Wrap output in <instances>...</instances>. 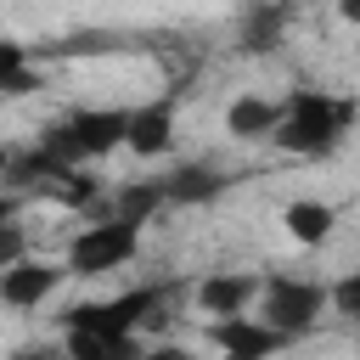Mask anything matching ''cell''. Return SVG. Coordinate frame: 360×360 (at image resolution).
I'll return each mask as SVG.
<instances>
[{
    "label": "cell",
    "instance_id": "16",
    "mask_svg": "<svg viewBox=\"0 0 360 360\" xmlns=\"http://www.w3.org/2000/svg\"><path fill=\"white\" fill-rule=\"evenodd\" d=\"M158 208H163V186H158V180H141V186H124V191H118V214H129V219H141V225H146Z\"/></svg>",
    "mask_w": 360,
    "mask_h": 360
},
{
    "label": "cell",
    "instance_id": "8",
    "mask_svg": "<svg viewBox=\"0 0 360 360\" xmlns=\"http://www.w3.org/2000/svg\"><path fill=\"white\" fill-rule=\"evenodd\" d=\"M208 338L225 360H276L281 349H292V338H281L276 326H264L259 315H214L208 321Z\"/></svg>",
    "mask_w": 360,
    "mask_h": 360
},
{
    "label": "cell",
    "instance_id": "10",
    "mask_svg": "<svg viewBox=\"0 0 360 360\" xmlns=\"http://www.w3.org/2000/svg\"><path fill=\"white\" fill-rule=\"evenodd\" d=\"M276 118H281V96L242 90V96H231V107H225V135L242 141V146H264L270 129H276Z\"/></svg>",
    "mask_w": 360,
    "mask_h": 360
},
{
    "label": "cell",
    "instance_id": "13",
    "mask_svg": "<svg viewBox=\"0 0 360 360\" xmlns=\"http://www.w3.org/2000/svg\"><path fill=\"white\" fill-rule=\"evenodd\" d=\"M163 186V202H180V208H197V202H214L219 191H225V174L219 169H208V163H180L169 180H158Z\"/></svg>",
    "mask_w": 360,
    "mask_h": 360
},
{
    "label": "cell",
    "instance_id": "18",
    "mask_svg": "<svg viewBox=\"0 0 360 360\" xmlns=\"http://www.w3.org/2000/svg\"><path fill=\"white\" fill-rule=\"evenodd\" d=\"M22 253H28V231H22L17 219H6V225H0V270H6L11 259H22Z\"/></svg>",
    "mask_w": 360,
    "mask_h": 360
},
{
    "label": "cell",
    "instance_id": "4",
    "mask_svg": "<svg viewBox=\"0 0 360 360\" xmlns=\"http://www.w3.org/2000/svg\"><path fill=\"white\" fill-rule=\"evenodd\" d=\"M141 231H146V225L129 219V214H107V219L73 231V242L62 248L68 276H112V270H124V264L141 253Z\"/></svg>",
    "mask_w": 360,
    "mask_h": 360
},
{
    "label": "cell",
    "instance_id": "5",
    "mask_svg": "<svg viewBox=\"0 0 360 360\" xmlns=\"http://www.w3.org/2000/svg\"><path fill=\"white\" fill-rule=\"evenodd\" d=\"M163 292H169V287L141 281V287H124V292H112V298H84V304L62 309V326H73V332H101V338H129V332H141L146 321H158Z\"/></svg>",
    "mask_w": 360,
    "mask_h": 360
},
{
    "label": "cell",
    "instance_id": "22",
    "mask_svg": "<svg viewBox=\"0 0 360 360\" xmlns=\"http://www.w3.org/2000/svg\"><path fill=\"white\" fill-rule=\"evenodd\" d=\"M338 11H343V22H354L360 17V0H338Z\"/></svg>",
    "mask_w": 360,
    "mask_h": 360
},
{
    "label": "cell",
    "instance_id": "11",
    "mask_svg": "<svg viewBox=\"0 0 360 360\" xmlns=\"http://www.w3.org/2000/svg\"><path fill=\"white\" fill-rule=\"evenodd\" d=\"M281 231H287L292 248H326L332 231H338V202H326V197H292L281 208Z\"/></svg>",
    "mask_w": 360,
    "mask_h": 360
},
{
    "label": "cell",
    "instance_id": "1",
    "mask_svg": "<svg viewBox=\"0 0 360 360\" xmlns=\"http://www.w3.org/2000/svg\"><path fill=\"white\" fill-rule=\"evenodd\" d=\"M354 129V96H332V90H287L281 96V118L270 129V146L287 158H332Z\"/></svg>",
    "mask_w": 360,
    "mask_h": 360
},
{
    "label": "cell",
    "instance_id": "12",
    "mask_svg": "<svg viewBox=\"0 0 360 360\" xmlns=\"http://www.w3.org/2000/svg\"><path fill=\"white\" fill-rule=\"evenodd\" d=\"M281 34H287V6L259 0V6H248V11H242L236 45H242V56H264V51H276V45H281Z\"/></svg>",
    "mask_w": 360,
    "mask_h": 360
},
{
    "label": "cell",
    "instance_id": "7",
    "mask_svg": "<svg viewBox=\"0 0 360 360\" xmlns=\"http://www.w3.org/2000/svg\"><path fill=\"white\" fill-rule=\"evenodd\" d=\"M62 281H68V264L62 259L22 253V259H11L0 270V309H45L62 292Z\"/></svg>",
    "mask_w": 360,
    "mask_h": 360
},
{
    "label": "cell",
    "instance_id": "17",
    "mask_svg": "<svg viewBox=\"0 0 360 360\" xmlns=\"http://www.w3.org/2000/svg\"><path fill=\"white\" fill-rule=\"evenodd\" d=\"M326 315H338V321L360 315V276L354 270H343L338 281H326Z\"/></svg>",
    "mask_w": 360,
    "mask_h": 360
},
{
    "label": "cell",
    "instance_id": "3",
    "mask_svg": "<svg viewBox=\"0 0 360 360\" xmlns=\"http://www.w3.org/2000/svg\"><path fill=\"white\" fill-rule=\"evenodd\" d=\"M253 304H259L264 326H276L281 338L298 343L326 315V281L321 276H287V270H276V276H259V298Z\"/></svg>",
    "mask_w": 360,
    "mask_h": 360
},
{
    "label": "cell",
    "instance_id": "19",
    "mask_svg": "<svg viewBox=\"0 0 360 360\" xmlns=\"http://www.w3.org/2000/svg\"><path fill=\"white\" fill-rule=\"evenodd\" d=\"M141 360H191V349L186 343H146Z\"/></svg>",
    "mask_w": 360,
    "mask_h": 360
},
{
    "label": "cell",
    "instance_id": "14",
    "mask_svg": "<svg viewBox=\"0 0 360 360\" xmlns=\"http://www.w3.org/2000/svg\"><path fill=\"white\" fill-rule=\"evenodd\" d=\"M141 332L129 338H101V332H73L62 326V360H141Z\"/></svg>",
    "mask_w": 360,
    "mask_h": 360
},
{
    "label": "cell",
    "instance_id": "21",
    "mask_svg": "<svg viewBox=\"0 0 360 360\" xmlns=\"http://www.w3.org/2000/svg\"><path fill=\"white\" fill-rule=\"evenodd\" d=\"M11 158H17V146H0V186H6V174H11Z\"/></svg>",
    "mask_w": 360,
    "mask_h": 360
},
{
    "label": "cell",
    "instance_id": "2",
    "mask_svg": "<svg viewBox=\"0 0 360 360\" xmlns=\"http://www.w3.org/2000/svg\"><path fill=\"white\" fill-rule=\"evenodd\" d=\"M39 146L68 163V169H84V163H101L112 152H124V107H79L68 112L62 124H51L39 135Z\"/></svg>",
    "mask_w": 360,
    "mask_h": 360
},
{
    "label": "cell",
    "instance_id": "15",
    "mask_svg": "<svg viewBox=\"0 0 360 360\" xmlns=\"http://www.w3.org/2000/svg\"><path fill=\"white\" fill-rule=\"evenodd\" d=\"M34 90H39V68H34L28 45H22V39H11V34L0 28V101L34 96Z\"/></svg>",
    "mask_w": 360,
    "mask_h": 360
},
{
    "label": "cell",
    "instance_id": "20",
    "mask_svg": "<svg viewBox=\"0 0 360 360\" xmlns=\"http://www.w3.org/2000/svg\"><path fill=\"white\" fill-rule=\"evenodd\" d=\"M17 214H22V197L0 186V225H6V219H17Z\"/></svg>",
    "mask_w": 360,
    "mask_h": 360
},
{
    "label": "cell",
    "instance_id": "9",
    "mask_svg": "<svg viewBox=\"0 0 360 360\" xmlns=\"http://www.w3.org/2000/svg\"><path fill=\"white\" fill-rule=\"evenodd\" d=\"M191 298H197V309L214 321V315H242V309H253V298H259V276L253 270H208L197 287H191Z\"/></svg>",
    "mask_w": 360,
    "mask_h": 360
},
{
    "label": "cell",
    "instance_id": "6",
    "mask_svg": "<svg viewBox=\"0 0 360 360\" xmlns=\"http://www.w3.org/2000/svg\"><path fill=\"white\" fill-rule=\"evenodd\" d=\"M174 135H180V96L174 90H158V96L124 107V152L158 163L174 152Z\"/></svg>",
    "mask_w": 360,
    "mask_h": 360
}]
</instances>
